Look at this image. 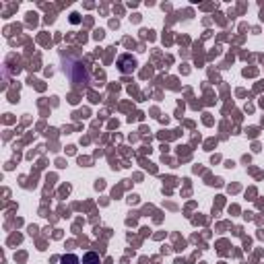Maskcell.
Segmentation results:
<instances>
[{
  "mask_svg": "<svg viewBox=\"0 0 264 264\" xmlns=\"http://www.w3.org/2000/svg\"><path fill=\"white\" fill-rule=\"evenodd\" d=\"M83 264H101V258L95 252H89V254L83 256Z\"/></svg>",
  "mask_w": 264,
  "mask_h": 264,
  "instance_id": "1",
  "label": "cell"
},
{
  "mask_svg": "<svg viewBox=\"0 0 264 264\" xmlns=\"http://www.w3.org/2000/svg\"><path fill=\"white\" fill-rule=\"evenodd\" d=\"M62 264H78V258L75 254H66L62 256Z\"/></svg>",
  "mask_w": 264,
  "mask_h": 264,
  "instance_id": "2",
  "label": "cell"
}]
</instances>
